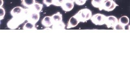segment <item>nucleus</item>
<instances>
[{
	"label": "nucleus",
	"instance_id": "nucleus-2",
	"mask_svg": "<svg viewBox=\"0 0 130 78\" xmlns=\"http://www.w3.org/2000/svg\"><path fill=\"white\" fill-rule=\"evenodd\" d=\"M118 6L113 0H104L101 7L99 9L100 11L104 10L109 12L113 11Z\"/></svg>",
	"mask_w": 130,
	"mask_h": 78
},
{
	"label": "nucleus",
	"instance_id": "nucleus-1",
	"mask_svg": "<svg viewBox=\"0 0 130 78\" xmlns=\"http://www.w3.org/2000/svg\"><path fill=\"white\" fill-rule=\"evenodd\" d=\"M75 16L77 18L80 22H85L90 19L92 17L91 11L87 8H84L79 10Z\"/></svg>",
	"mask_w": 130,
	"mask_h": 78
},
{
	"label": "nucleus",
	"instance_id": "nucleus-7",
	"mask_svg": "<svg viewBox=\"0 0 130 78\" xmlns=\"http://www.w3.org/2000/svg\"><path fill=\"white\" fill-rule=\"evenodd\" d=\"M61 7L64 11L68 12L73 9L74 7V3L67 0H65Z\"/></svg>",
	"mask_w": 130,
	"mask_h": 78
},
{
	"label": "nucleus",
	"instance_id": "nucleus-22",
	"mask_svg": "<svg viewBox=\"0 0 130 78\" xmlns=\"http://www.w3.org/2000/svg\"><path fill=\"white\" fill-rule=\"evenodd\" d=\"M1 7H2V5H3V0H1Z\"/></svg>",
	"mask_w": 130,
	"mask_h": 78
},
{
	"label": "nucleus",
	"instance_id": "nucleus-20",
	"mask_svg": "<svg viewBox=\"0 0 130 78\" xmlns=\"http://www.w3.org/2000/svg\"><path fill=\"white\" fill-rule=\"evenodd\" d=\"M87 0H75V3L78 5H83L85 4Z\"/></svg>",
	"mask_w": 130,
	"mask_h": 78
},
{
	"label": "nucleus",
	"instance_id": "nucleus-4",
	"mask_svg": "<svg viewBox=\"0 0 130 78\" xmlns=\"http://www.w3.org/2000/svg\"><path fill=\"white\" fill-rule=\"evenodd\" d=\"M119 23L117 18L114 16H109L106 17L105 24L108 28H113Z\"/></svg>",
	"mask_w": 130,
	"mask_h": 78
},
{
	"label": "nucleus",
	"instance_id": "nucleus-8",
	"mask_svg": "<svg viewBox=\"0 0 130 78\" xmlns=\"http://www.w3.org/2000/svg\"><path fill=\"white\" fill-rule=\"evenodd\" d=\"M79 22L80 21L75 15H74L72 16L69 20L67 24V28L69 29L76 27L79 24Z\"/></svg>",
	"mask_w": 130,
	"mask_h": 78
},
{
	"label": "nucleus",
	"instance_id": "nucleus-11",
	"mask_svg": "<svg viewBox=\"0 0 130 78\" xmlns=\"http://www.w3.org/2000/svg\"><path fill=\"white\" fill-rule=\"evenodd\" d=\"M43 7V5L42 4L38 3H36L29 9L32 12L40 13V12L42 11Z\"/></svg>",
	"mask_w": 130,
	"mask_h": 78
},
{
	"label": "nucleus",
	"instance_id": "nucleus-13",
	"mask_svg": "<svg viewBox=\"0 0 130 78\" xmlns=\"http://www.w3.org/2000/svg\"><path fill=\"white\" fill-rule=\"evenodd\" d=\"M129 23V19L126 16H123L119 19V23L123 26L127 25Z\"/></svg>",
	"mask_w": 130,
	"mask_h": 78
},
{
	"label": "nucleus",
	"instance_id": "nucleus-15",
	"mask_svg": "<svg viewBox=\"0 0 130 78\" xmlns=\"http://www.w3.org/2000/svg\"><path fill=\"white\" fill-rule=\"evenodd\" d=\"M104 1V0H92L91 5L93 7L100 9Z\"/></svg>",
	"mask_w": 130,
	"mask_h": 78
},
{
	"label": "nucleus",
	"instance_id": "nucleus-9",
	"mask_svg": "<svg viewBox=\"0 0 130 78\" xmlns=\"http://www.w3.org/2000/svg\"><path fill=\"white\" fill-rule=\"evenodd\" d=\"M42 25L46 28H49L53 25L51 16H45L42 20Z\"/></svg>",
	"mask_w": 130,
	"mask_h": 78
},
{
	"label": "nucleus",
	"instance_id": "nucleus-21",
	"mask_svg": "<svg viewBox=\"0 0 130 78\" xmlns=\"http://www.w3.org/2000/svg\"><path fill=\"white\" fill-rule=\"evenodd\" d=\"M113 29L115 30H124L125 29V26H123L118 23V24L116 25L115 27Z\"/></svg>",
	"mask_w": 130,
	"mask_h": 78
},
{
	"label": "nucleus",
	"instance_id": "nucleus-12",
	"mask_svg": "<svg viewBox=\"0 0 130 78\" xmlns=\"http://www.w3.org/2000/svg\"><path fill=\"white\" fill-rule=\"evenodd\" d=\"M36 3L35 0H22V5L27 8H30Z\"/></svg>",
	"mask_w": 130,
	"mask_h": 78
},
{
	"label": "nucleus",
	"instance_id": "nucleus-5",
	"mask_svg": "<svg viewBox=\"0 0 130 78\" xmlns=\"http://www.w3.org/2000/svg\"><path fill=\"white\" fill-rule=\"evenodd\" d=\"M40 13L32 12L29 9V13L28 14L26 21H27L28 22L36 24L40 20Z\"/></svg>",
	"mask_w": 130,
	"mask_h": 78
},
{
	"label": "nucleus",
	"instance_id": "nucleus-17",
	"mask_svg": "<svg viewBox=\"0 0 130 78\" xmlns=\"http://www.w3.org/2000/svg\"><path fill=\"white\" fill-rule=\"evenodd\" d=\"M65 1V0H54L53 5L56 6H61Z\"/></svg>",
	"mask_w": 130,
	"mask_h": 78
},
{
	"label": "nucleus",
	"instance_id": "nucleus-3",
	"mask_svg": "<svg viewBox=\"0 0 130 78\" xmlns=\"http://www.w3.org/2000/svg\"><path fill=\"white\" fill-rule=\"evenodd\" d=\"M106 16L101 13H96L92 16L90 20L95 25H103L105 23Z\"/></svg>",
	"mask_w": 130,
	"mask_h": 78
},
{
	"label": "nucleus",
	"instance_id": "nucleus-16",
	"mask_svg": "<svg viewBox=\"0 0 130 78\" xmlns=\"http://www.w3.org/2000/svg\"><path fill=\"white\" fill-rule=\"evenodd\" d=\"M35 24L31 22H26L24 25L23 29L24 30H35L36 29V28L35 26Z\"/></svg>",
	"mask_w": 130,
	"mask_h": 78
},
{
	"label": "nucleus",
	"instance_id": "nucleus-10",
	"mask_svg": "<svg viewBox=\"0 0 130 78\" xmlns=\"http://www.w3.org/2000/svg\"><path fill=\"white\" fill-rule=\"evenodd\" d=\"M51 18L53 21V24L60 23L63 21L62 15L60 13V12H57V13H55L51 16Z\"/></svg>",
	"mask_w": 130,
	"mask_h": 78
},
{
	"label": "nucleus",
	"instance_id": "nucleus-18",
	"mask_svg": "<svg viewBox=\"0 0 130 78\" xmlns=\"http://www.w3.org/2000/svg\"><path fill=\"white\" fill-rule=\"evenodd\" d=\"M54 0H43V2L47 7H49L51 5L53 4Z\"/></svg>",
	"mask_w": 130,
	"mask_h": 78
},
{
	"label": "nucleus",
	"instance_id": "nucleus-14",
	"mask_svg": "<svg viewBox=\"0 0 130 78\" xmlns=\"http://www.w3.org/2000/svg\"><path fill=\"white\" fill-rule=\"evenodd\" d=\"M65 24L63 21L60 23L53 24L52 26V29L53 30H64L65 28Z\"/></svg>",
	"mask_w": 130,
	"mask_h": 78
},
{
	"label": "nucleus",
	"instance_id": "nucleus-23",
	"mask_svg": "<svg viewBox=\"0 0 130 78\" xmlns=\"http://www.w3.org/2000/svg\"><path fill=\"white\" fill-rule=\"evenodd\" d=\"M128 29L130 30V25H129V26H128Z\"/></svg>",
	"mask_w": 130,
	"mask_h": 78
},
{
	"label": "nucleus",
	"instance_id": "nucleus-6",
	"mask_svg": "<svg viewBox=\"0 0 130 78\" xmlns=\"http://www.w3.org/2000/svg\"><path fill=\"white\" fill-rule=\"evenodd\" d=\"M21 24L20 20L15 18L13 17L7 22V26L8 28L11 29H15Z\"/></svg>",
	"mask_w": 130,
	"mask_h": 78
},
{
	"label": "nucleus",
	"instance_id": "nucleus-19",
	"mask_svg": "<svg viewBox=\"0 0 130 78\" xmlns=\"http://www.w3.org/2000/svg\"><path fill=\"white\" fill-rule=\"evenodd\" d=\"M1 14H0V20H2L4 18V16L5 15V11L4 8L2 7H0Z\"/></svg>",
	"mask_w": 130,
	"mask_h": 78
}]
</instances>
